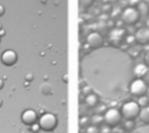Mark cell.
<instances>
[{
	"mask_svg": "<svg viewBox=\"0 0 149 133\" xmlns=\"http://www.w3.org/2000/svg\"><path fill=\"white\" fill-rule=\"evenodd\" d=\"M140 111L141 108L137 102H129L123 104L122 108H120V115L126 120H134L135 118L139 117Z\"/></svg>",
	"mask_w": 149,
	"mask_h": 133,
	"instance_id": "1",
	"label": "cell"
},
{
	"mask_svg": "<svg viewBox=\"0 0 149 133\" xmlns=\"http://www.w3.org/2000/svg\"><path fill=\"white\" fill-rule=\"evenodd\" d=\"M56 124H57L56 117L53 114H50V113H45L44 115H42L39 119V123H38L40 129L46 131V132H50V131L54 130Z\"/></svg>",
	"mask_w": 149,
	"mask_h": 133,
	"instance_id": "2",
	"label": "cell"
},
{
	"mask_svg": "<svg viewBox=\"0 0 149 133\" xmlns=\"http://www.w3.org/2000/svg\"><path fill=\"white\" fill-rule=\"evenodd\" d=\"M147 89H148L147 84L142 79H138V78L135 79L130 85V92L134 96H138V97L145 95V93H147Z\"/></svg>",
	"mask_w": 149,
	"mask_h": 133,
	"instance_id": "3",
	"label": "cell"
},
{
	"mask_svg": "<svg viewBox=\"0 0 149 133\" xmlns=\"http://www.w3.org/2000/svg\"><path fill=\"white\" fill-rule=\"evenodd\" d=\"M122 115H120V112L118 111L116 108H111L109 110H107L105 113H104V121L106 122V124L108 126H116L122 120Z\"/></svg>",
	"mask_w": 149,
	"mask_h": 133,
	"instance_id": "4",
	"label": "cell"
},
{
	"mask_svg": "<svg viewBox=\"0 0 149 133\" xmlns=\"http://www.w3.org/2000/svg\"><path fill=\"white\" fill-rule=\"evenodd\" d=\"M139 18H140L139 11L136 8H134V7H128V8H126L123 11V15H122L123 21L126 24H129V25L135 24L139 20Z\"/></svg>",
	"mask_w": 149,
	"mask_h": 133,
	"instance_id": "5",
	"label": "cell"
},
{
	"mask_svg": "<svg viewBox=\"0 0 149 133\" xmlns=\"http://www.w3.org/2000/svg\"><path fill=\"white\" fill-rule=\"evenodd\" d=\"M1 62L5 66H13L17 62V54L15 50L7 49L1 54Z\"/></svg>",
	"mask_w": 149,
	"mask_h": 133,
	"instance_id": "6",
	"label": "cell"
},
{
	"mask_svg": "<svg viewBox=\"0 0 149 133\" xmlns=\"http://www.w3.org/2000/svg\"><path fill=\"white\" fill-rule=\"evenodd\" d=\"M87 44L91 48H99L103 45V38L97 32H92L87 37Z\"/></svg>",
	"mask_w": 149,
	"mask_h": 133,
	"instance_id": "7",
	"label": "cell"
},
{
	"mask_svg": "<svg viewBox=\"0 0 149 133\" xmlns=\"http://www.w3.org/2000/svg\"><path fill=\"white\" fill-rule=\"evenodd\" d=\"M38 120L37 113L34 110H26L22 114V122L28 126H33Z\"/></svg>",
	"mask_w": 149,
	"mask_h": 133,
	"instance_id": "8",
	"label": "cell"
},
{
	"mask_svg": "<svg viewBox=\"0 0 149 133\" xmlns=\"http://www.w3.org/2000/svg\"><path fill=\"white\" fill-rule=\"evenodd\" d=\"M135 40L141 45H146L149 43V29L148 28H142L137 31L135 35Z\"/></svg>",
	"mask_w": 149,
	"mask_h": 133,
	"instance_id": "9",
	"label": "cell"
},
{
	"mask_svg": "<svg viewBox=\"0 0 149 133\" xmlns=\"http://www.w3.org/2000/svg\"><path fill=\"white\" fill-rule=\"evenodd\" d=\"M148 72V68L145 66L144 64H137L135 66L134 69V75L136 77H138V79H141V77L145 76Z\"/></svg>",
	"mask_w": 149,
	"mask_h": 133,
	"instance_id": "10",
	"label": "cell"
},
{
	"mask_svg": "<svg viewBox=\"0 0 149 133\" xmlns=\"http://www.w3.org/2000/svg\"><path fill=\"white\" fill-rule=\"evenodd\" d=\"M86 104L89 106H91V108H94V106H96L98 104V97L93 93L88 94L87 97H86Z\"/></svg>",
	"mask_w": 149,
	"mask_h": 133,
	"instance_id": "11",
	"label": "cell"
},
{
	"mask_svg": "<svg viewBox=\"0 0 149 133\" xmlns=\"http://www.w3.org/2000/svg\"><path fill=\"white\" fill-rule=\"evenodd\" d=\"M139 118L145 124H149V110L148 108H142L140 111V114H139Z\"/></svg>",
	"mask_w": 149,
	"mask_h": 133,
	"instance_id": "12",
	"label": "cell"
},
{
	"mask_svg": "<svg viewBox=\"0 0 149 133\" xmlns=\"http://www.w3.org/2000/svg\"><path fill=\"white\" fill-rule=\"evenodd\" d=\"M137 104H138V106H140V108H148V106H149V98H148V96H146V95L140 96Z\"/></svg>",
	"mask_w": 149,
	"mask_h": 133,
	"instance_id": "13",
	"label": "cell"
},
{
	"mask_svg": "<svg viewBox=\"0 0 149 133\" xmlns=\"http://www.w3.org/2000/svg\"><path fill=\"white\" fill-rule=\"evenodd\" d=\"M134 126H135V123H134V121H133V120H127L126 122H125V124H124V128L126 129V130H128V131L132 130V129L134 128Z\"/></svg>",
	"mask_w": 149,
	"mask_h": 133,
	"instance_id": "14",
	"label": "cell"
},
{
	"mask_svg": "<svg viewBox=\"0 0 149 133\" xmlns=\"http://www.w3.org/2000/svg\"><path fill=\"white\" fill-rule=\"evenodd\" d=\"M31 127H32V128H31V129H32V131H33L34 133H37L38 131L40 130V126H39L38 124H34L33 126H31Z\"/></svg>",
	"mask_w": 149,
	"mask_h": 133,
	"instance_id": "15",
	"label": "cell"
},
{
	"mask_svg": "<svg viewBox=\"0 0 149 133\" xmlns=\"http://www.w3.org/2000/svg\"><path fill=\"white\" fill-rule=\"evenodd\" d=\"M92 0H81V4L84 5V6H89L91 4Z\"/></svg>",
	"mask_w": 149,
	"mask_h": 133,
	"instance_id": "16",
	"label": "cell"
},
{
	"mask_svg": "<svg viewBox=\"0 0 149 133\" xmlns=\"http://www.w3.org/2000/svg\"><path fill=\"white\" fill-rule=\"evenodd\" d=\"M4 13H5V8H4V6H3V5L0 4V17H2V15H4Z\"/></svg>",
	"mask_w": 149,
	"mask_h": 133,
	"instance_id": "17",
	"label": "cell"
},
{
	"mask_svg": "<svg viewBox=\"0 0 149 133\" xmlns=\"http://www.w3.org/2000/svg\"><path fill=\"white\" fill-rule=\"evenodd\" d=\"M33 79H34V76L32 75V74H28V75L26 76V80H28V81H32Z\"/></svg>",
	"mask_w": 149,
	"mask_h": 133,
	"instance_id": "18",
	"label": "cell"
},
{
	"mask_svg": "<svg viewBox=\"0 0 149 133\" xmlns=\"http://www.w3.org/2000/svg\"><path fill=\"white\" fill-rule=\"evenodd\" d=\"M5 34H6V32H5L4 30H3V29H1V30H0V37H1V38H2V37H4V36H5Z\"/></svg>",
	"mask_w": 149,
	"mask_h": 133,
	"instance_id": "19",
	"label": "cell"
},
{
	"mask_svg": "<svg viewBox=\"0 0 149 133\" xmlns=\"http://www.w3.org/2000/svg\"><path fill=\"white\" fill-rule=\"evenodd\" d=\"M3 86H4V83H3V81L1 79H0V90L2 89L3 88Z\"/></svg>",
	"mask_w": 149,
	"mask_h": 133,
	"instance_id": "20",
	"label": "cell"
},
{
	"mask_svg": "<svg viewBox=\"0 0 149 133\" xmlns=\"http://www.w3.org/2000/svg\"><path fill=\"white\" fill-rule=\"evenodd\" d=\"M2 104H3V102H2V99L0 98V108H1V106H2Z\"/></svg>",
	"mask_w": 149,
	"mask_h": 133,
	"instance_id": "21",
	"label": "cell"
},
{
	"mask_svg": "<svg viewBox=\"0 0 149 133\" xmlns=\"http://www.w3.org/2000/svg\"><path fill=\"white\" fill-rule=\"evenodd\" d=\"M147 93H148V98H149V87H148V89H147Z\"/></svg>",
	"mask_w": 149,
	"mask_h": 133,
	"instance_id": "22",
	"label": "cell"
},
{
	"mask_svg": "<svg viewBox=\"0 0 149 133\" xmlns=\"http://www.w3.org/2000/svg\"><path fill=\"white\" fill-rule=\"evenodd\" d=\"M2 29V25H1V23H0V30Z\"/></svg>",
	"mask_w": 149,
	"mask_h": 133,
	"instance_id": "23",
	"label": "cell"
},
{
	"mask_svg": "<svg viewBox=\"0 0 149 133\" xmlns=\"http://www.w3.org/2000/svg\"><path fill=\"white\" fill-rule=\"evenodd\" d=\"M148 110H149V106H148Z\"/></svg>",
	"mask_w": 149,
	"mask_h": 133,
	"instance_id": "24",
	"label": "cell"
},
{
	"mask_svg": "<svg viewBox=\"0 0 149 133\" xmlns=\"http://www.w3.org/2000/svg\"><path fill=\"white\" fill-rule=\"evenodd\" d=\"M148 19H149V15H148Z\"/></svg>",
	"mask_w": 149,
	"mask_h": 133,
	"instance_id": "25",
	"label": "cell"
},
{
	"mask_svg": "<svg viewBox=\"0 0 149 133\" xmlns=\"http://www.w3.org/2000/svg\"><path fill=\"white\" fill-rule=\"evenodd\" d=\"M0 40H1V37H0Z\"/></svg>",
	"mask_w": 149,
	"mask_h": 133,
	"instance_id": "26",
	"label": "cell"
}]
</instances>
